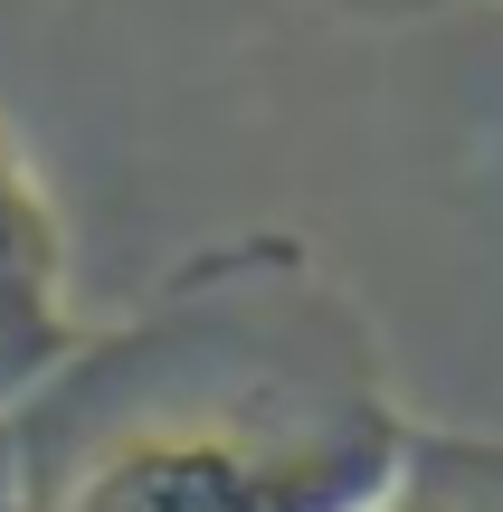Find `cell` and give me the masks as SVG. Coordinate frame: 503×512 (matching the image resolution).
<instances>
[{
    "mask_svg": "<svg viewBox=\"0 0 503 512\" xmlns=\"http://www.w3.org/2000/svg\"><path fill=\"white\" fill-rule=\"evenodd\" d=\"M171 285L29 399L19 512H371L418 427L323 275Z\"/></svg>",
    "mask_w": 503,
    "mask_h": 512,
    "instance_id": "1",
    "label": "cell"
},
{
    "mask_svg": "<svg viewBox=\"0 0 503 512\" xmlns=\"http://www.w3.org/2000/svg\"><path fill=\"white\" fill-rule=\"evenodd\" d=\"M371 512H503V437H447V427H418L399 484Z\"/></svg>",
    "mask_w": 503,
    "mask_h": 512,
    "instance_id": "3",
    "label": "cell"
},
{
    "mask_svg": "<svg viewBox=\"0 0 503 512\" xmlns=\"http://www.w3.org/2000/svg\"><path fill=\"white\" fill-rule=\"evenodd\" d=\"M76 351H86V323H76L67 219L0 124V408H29Z\"/></svg>",
    "mask_w": 503,
    "mask_h": 512,
    "instance_id": "2",
    "label": "cell"
}]
</instances>
